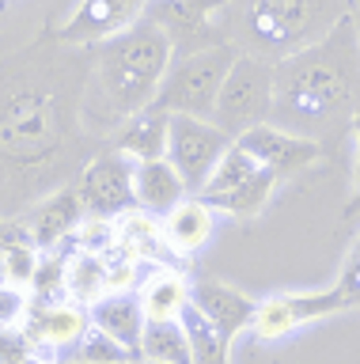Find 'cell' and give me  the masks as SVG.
Here are the masks:
<instances>
[{"label":"cell","instance_id":"obj_1","mask_svg":"<svg viewBox=\"0 0 360 364\" xmlns=\"http://www.w3.org/2000/svg\"><path fill=\"white\" fill-rule=\"evenodd\" d=\"M87 73V46L53 31L0 57V220L76 182L107 148L84 122Z\"/></svg>","mask_w":360,"mask_h":364},{"label":"cell","instance_id":"obj_2","mask_svg":"<svg viewBox=\"0 0 360 364\" xmlns=\"http://www.w3.org/2000/svg\"><path fill=\"white\" fill-rule=\"evenodd\" d=\"M360 110V34L353 16H345L311 42L307 50L273 61V110L269 125L288 133L337 136Z\"/></svg>","mask_w":360,"mask_h":364},{"label":"cell","instance_id":"obj_3","mask_svg":"<svg viewBox=\"0 0 360 364\" xmlns=\"http://www.w3.org/2000/svg\"><path fill=\"white\" fill-rule=\"evenodd\" d=\"M87 53H92V73L84 91V122L99 141H110V133L126 118L152 107L175 53L160 23H152L148 16H141L114 38L87 46Z\"/></svg>","mask_w":360,"mask_h":364},{"label":"cell","instance_id":"obj_4","mask_svg":"<svg viewBox=\"0 0 360 364\" xmlns=\"http://www.w3.org/2000/svg\"><path fill=\"white\" fill-rule=\"evenodd\" d=\"M349 11V0H231L224 34L239 53L273 65L319 42Z\"/></svg>","mask_w":360,"mask_h":364},{"label":"cell","instance_id":"obj_5","mask_svg":"<svg viewBox=\"0 0 360 364\" xmlns=\"http://www.w3.org/2000/svg\"><path fill=\"white\" fill-rule=\"evenodd\" d=\"M239 57L231 42L209 46V50H197L190 57H175L171 68H167L160 91H156L152 107L163 114H194V118H212V107H217L220 84L228 76L231 61Z\"/></svg>","mask_w":360,"mask_h":364},{"label":"cell","instance_id":"obj_6","mask_svg":"<svg viewBox=\"0 0 360 364\" xmlns=\"http://www.w3.org/2000/svg\"><path fill=\"white\" fill-rule=\"evenodd\" d=\"M269 110H273V65L258 61L251 53H239L220 84L212 122L235 141L254 125H266Z\"/></svg>","mask_w":360,"mask_h":364},{"label":"cell","instance_id":"obj_7","mask_svg":"<svg viewBox=\"0 0 360 364\" xmlns=\"http://www.w3.org/2000/svg\"><path fill=\"white\" fill-rule=\"evenodd\" d=\"M231 148V136L212 118H194V114H167V164H171L186 182V193L197 198L209 175L217 171L220 156Z\"/></svg>","mask_w":360,"mask_h":364},{"label":"cell","instance_id":"obj_8","mask_svg":"<svg viewBox=\"0 0 360 364\" xmlns=\"http://www.w3.org/2000/svg\"><path fill=\"white\" fill-rule=\"evenodd\" d=\"M228 4L231 0H148L144 16L160 23L175 57H190L197 50L228 42V34H224V8Z\"/></svg>","mask_w":360,"mask_h":364},{"label":"cell","instance_id":"obj_9","mask_svg":"<svg viewBox=\"0 0 360 364\" xmlns=\"http://www.w3.org/2000/svg\"><path fill=\"white\" fill-rule=\"evenodd\" d=\"M76 190H80V201L87 216H114L141 209L137 193H133V159H126L114 148H103L84 164V171L76 175Z\"/></svg>","mask_w":360,"mask_h":364},{"label":"cell","instance_id":"obj_10","mask_svg":"<svg viewBox=\"0 0 360 364\" xmlns=\"http://www.w3.org/2000/svg\"><path fill=\"white\" fill-rule=\"evenodd\" d=\"M87 330H92V315L76 300H53V304L31 300L27 315H23V334L31 338V349L46 353L53 360L69 357Z\"/></svg>","mask_w":360,"mask_h":364},{"label":"cell","instance_id":"obj_11","mask_svg":"<svg viewBox=\"0 0 360 364\" xmlns=\"http://www.w3.org/2000/svg\"><path fill=\"white\" fill-rule=\"evenodd\" d=\"M235 144H239L243 152H251L266 171H273L280 182L292 178V175H300V171H307V167H315L322 159V144L319 141L300 136V133H288V129L269 125V122L239 133V136H235Z\"/></svg>","mask_w":360,"mask_h":364},{"label":"cell","instance_id":"obj_12","mask_svg":"<svg viewBox=\"0 0 360 364\" xmlns=\"http://www.w3.org/2000/svg\"><path fill=\"white\" fill-rule=\"evenodd\" d=\"M144 11H148V0H80L76 11L65 19V27L53 34L69 46H95L133 27Z\"/></svg>","mask_w":360,"mask_h":364},{"label":"cell","instance_id":"obj_13","mask_svg":"<svg viewBox=\"0 0 360 364\" xmlns=\"http://www.w3.org/2000/svg\"><path fill=\"white\" fill-rule=\"evenodd\" d=\"M84 216H87V209L80 201V190H76V182H69V186L53 190L42 201L31 205L23 213V220L31 228V235H35L38 250H58L65 239L76 235V228H80Z\"/></svg>","mask_w":360,"mask_h":364},{"label":"cell","instance_id":"obj_14","mask_svg":"<svg viewBox=\"0 0 360 364\" xmlns=\"http://www.w3.org/2000/svg\"><path fill=\"white\" fill-rule=\"evenodd\" d=\"M190 304H194L228 341H235L243 330H251L254 311H258V300H251L246 292L231 289V284H224L217 277L190 281Z\"/></svg>","mask_w":360,"mask_h":364},{"label":"cell","instance_id":"obj_15","mask_svg":"<svg viewBox=\"0 0 360 364\" xmlns=\"http://www.w3.org/2000/svg\"><path fill=\"white\" fill-rule=\"evenodd\" d=\"M285 304L296 326L303 323H315V318H326V315H337V311H356L360 307V239L356 247L349 250L345 266H342V277H337L330 289H319V292H285Z\"/></svg>","mask_w":360,"mask_h":364},{"label":"cell","instance_id":"obj_16","mask_svg":"<svg viewBox=\"0 0 360 364\" xmlns=\"http://www.w3.org/2000/svg\"><path fill=\"white\" fill-rule=\"evenodd\" d=\"M163 224V243L175 258H194L209 247L212 232H217V209L201 198H182L175 209L160 216Z\"/></svg>","mask_w":360,"mask_h":364},{"label":"cell","instance_id":"obj_17","mask_svg":"<svg viewBox=\"0 0 360 364\" xmlns=\"http://www.w3.org/2000/svg\"><path fill=\"white\" fill-rule=\"evenodd\" d=\"M87 315H92L95 330H103L107 338L121 341V346L141 360V338H144L148 315H144L137 292H103L92 307H87Z\"/></svg>","mask_w":360,"mask_h":364},{"label":"cell","instance_id":"obj_18","mask_svg":"<svg viewBox=\"0 0 360 364\" xmlns=\"http://www.w3.org/2000/svg\"><path fill=\"white\" fill-rule=\"evenodd\" d=\"M107 148H114L133 164H144V159H163L167 152V114L156 107L137 110L133 118H126L110 133Z\"/></svg>","mask_w":360,"mask_h":364},{"label":"cell","instance_id":"obj_19","mask_svg":"<svg viewBox=\"0 0 360 364\" xmlns=\"http://www.w3.org/2000/svg\"><path fill=\"white\" fill-rule=\"evenodd\" d=\"M133 193H137V205L148 209L156 216H163L167 209H175L186 193V182L182 175L163 159H144V164H133Z\"/></svg>","mask_w":360,"mask_h":364},{"label":"cell","instance_id":"obj_20","mask_svg":"<svg viewBox=\"0 0 360 364\" xmlns=\"http://www.w3.org/2000/svg\"><path fill=\"white\" fill-rule=\"evenodd\" d=\"M137 300H141L148 318H178V311L190 304V281H186V273H178V269L156 266L152 277H144Z\"/></svg>","mask_w":360,"mask_h":364},{"label":"cell","instance_id":"obj_21","mask_svg":"<svg viewBox=\"0 0 360 364\" xmlns=\"http://www.w3.org/2000/svg\"><path fill=\"white\" fill-rule=\"evenodd\" d=\"M114 228H118V247L126 250V255H133L137 262L144 258H160L163 255V224L160 216L148 213V209H129L114 216Z\"/></svg>","mask_w":360,"mask_h":364},{"label":"cell","instance_id":"obj_22","mask_svg":"<svg viewBox=\"0 0 360 364\" xmlns=\"http://www.w3.org/2000/svg\"><path fill=\"white\" fill-rule=\"evenodd\" d=\"M103 292H107V258L95 255V250L76 247L65 258V296L84 304V307H92Z\"/></svg>","mask_w":360,"mask_h":364},{"label":"cell","instance_id":"obj_23","mask_svg":"<svg viewBox=\"0 0 360 364\" xmlns=\"http://www.w3.org/2000/svg\"><path fill=\"white\" fill-rule=\"evenodd\" d=\"M141 360L156 364H194L190 360V341L178 318H148L141 338Z\"/></svg>","mask_w":360,"mask_h":364},{"label":"cell","instance_id":"obj_24","mask_svg":"<svg viewBox=\"0 0 360 364\" xmlns=\"http://www.w3.org/2000/svg\"><path fill=\"white\" fill-rule=\"evenodd\" d=\"M178 323L186 330V341H190V360L194 364H228V353H231V341L220 334L217 326L209 323L205 315L197 311L194 304H186L178 311Z\"/></svg>","mask_w":360,"mask_h":364},{"label":"cell","instance_id":"obj_25","mask_svg":"<svg viewBox=\"0 0 360 364\" xmlns=\"http://www.w3.org/2000/svg\"><path fill=\"white\" fill-rule=\"evenodd\" d=\"M27 296L35 304H53V300H69L65 296V255L61 250H42L35 277H31Z\"/></svg>","mask_w":360,"mask_h":364},{"label":"cell","instance_id":"obj_26","mask_svg":"<svg viewBox=\"0 0 360 364\" xmlns=\"http://www.w3.org/2000/svg\"><path fill=\"white\" fill-rule=\"evenodd\" d=\"M69 357H80V360H92V364H137V357H133L121 341L107 338L103 330H95V326L76 341V349L69 353Z\"/></svg>","mask_w":360,"mask_h":364},{"label":"cell","instance_id":"obj_27","mask_svg":"<svg viewBox=\"0 0 360 364\" xmlns=\"http://www.w3.org/2000/svg\"><path fill=\"white\" fill-rule=\"evenodd\" d=\"M38 255H42V250H38L35 243L8 247L4 255H0V281H4V284H16V289H31V277H35Z\"/></svg>","mask_w":360,"mask_h":364},{"label":"cell","instance_id":"obj_28","mask_svg":"<svg viewBox=\"0 0 360 364\" xmlns=\"http://www.w3.org/2000/svg\"><path fill=\"white\" fill-rule=\"evenodd\" d=\"M27 307H31L27 289H16V284L0 281V326H19L27 315Z\"/></svg>","mask_w":360,"mask_h":364},{"label":"cell","instance_id":"obj_29","mask_svg":"<svg viewBox=\"0 0 360 364\" xmlns=\"http://www.w3.org/2000/svg\"><path fill=\"white\" fill-rule=\"evenodd\" d=\"M31 353V338L23 326H0V364H19Z\"/></svg>","mask_w":360,"mask_h":364},{"label":"cell","instance_id":"obj_30","mask_svg":"<svg viewBox=\"0 0 360 364\" xmlns=\"http://www.w3.org/2000/svg\"><path fill=\"white\" fill-rule=\"evenodd\" d=\"M349 133H353V144H356V167H353V198L345 201L342 216H345L349 224H353V220H360V110H356L353 125H349Z\"/></svg>","mask_w":360,"mask_h":364},{"label":"cell","instance_id":"obj_31","mask_svg":"<svg viewBox=\"0 0 360 364\" xmlns=\"http://www.w3.org/2000/svg\"><path fill=\"white\" fill-rule=\"evenodd\" d=\"M349 16L356 23V34H360V0H349Z\"/></svg>","mask_w":360,"mask_h":364},{"label":"cell","instance_id":"obj_32","mask_svg":"<svg viewBox=\"0 0 360 364\" xmlns=\"http://www.w3.org/2000/svg\"><path fill=\"white\" fill-rule=\"evenodd\" d=\"M58 364H92V360H80V357H61Z\"/></svg>","mask_w":360,"mask_h":364},{"label":"cell","instance_id":"obj_33","mask_svg":"<svg viewBox=\"0 0 360 364\" xmlns=\"http://www.w3.org/2000/svg\"><path fill=\"white\" fill-rule=\"evenodd\" d=\"M0 11H4V0H0Z\"/></svg>","mask_w":360,"mask_h":364}]
</instances>
